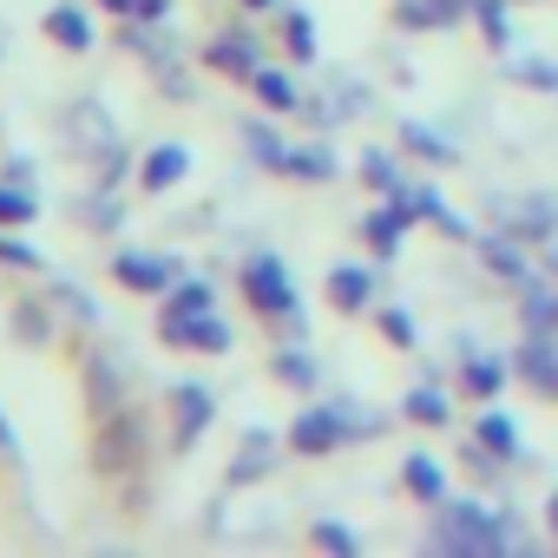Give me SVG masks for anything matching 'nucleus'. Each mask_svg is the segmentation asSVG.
I'll use <instances>...</instances> for the list:
<instances>
[{
  "label": "nucleus",
  "mask_w": 558,
  "mask_h": 558,
  "mask_svg": "<svg viewBox=\"0 0 558 558\" xmlns=\"http://www.w3.org/2000/svg\"><path fill=\"white\" fill-rule=\"evenodd\" d=\"M427 551H453V558H506L525 551L532 532L519 525L512 506H493L480 493H447L440 506H427Z\"/></svg>",
  "instance_id": "nucleus-1"
},
{
  "label": "nucleus",
  "mask_w": 558,
  "mask_h": 558,
  "mask_svg": "<svg viewBox=\"0 0 558 558\" xmlns=\"http://www.w3.org/2000/svg\"><path fill=\"white\" fill-rule=\"evenodd\" d=\"M236 290H243V303H250L263 323L290 329V336H310V310H303V290H296V269L276 256V250H250V256H243Z\"/></svg>",
  "instance_id": "nucleus-2"
},
{
  "label": "nucleus",
  "mask_w": 558,
  "mask_h": 558,
  "mask_svg": "<svg viewBox=\"0 0 558 558\" xmlns=\"http://www.w3.org/2000/svg\"><path fill=\"white\" fill-rule=\"evenodd\" d=\"M145 453H151V421H145V408H119V414H106L99 427H93V473H106V480H138L145 473Z\"/></svg>",
  "instance_id": "nucleus-3"
},
{
  "label": "nucleus",
  "mask_w": 558,
  "mask_h": 558,
  "mask_svg": "<svg viewBox=\"0 0 558 558\" xmlns=\"http://www.w3.org/2000/svg\"><path fill=\"white\" fill-rule=\"evenodd\" d=\"M453 362H460V395H466V401H480V408H486V401H499V395L519 381L512 355H506V349H480L473 336H460V342H453Z\"/></svg>",
  "instance_id": "nucleus-4"
},
{
  "label": "nucleus",
  "mask_w": 558,
  "mask_h": 558,
  "mask_svg": "<svg viewBox=\"0 0 558 558\" xmlns=\"http://www.w3.org/2000/svg\"><path fill=\"white\" fill-rule=\"evenodd\" d=\"M342 447H355L342 408L310 395V401L296 408V421H290V453H296V460H329V453H342Z\"/></svg>",
  "instance_id": "nucleus-5"
},
{
  "label": "nucleus",
  "mask_w": 558,
  "mask_h": 558,
  "mask_svg": "<svg viewBox=\"0 0 558 558\" xmlns=\"http://www.w3.org/2000/svg\"><path fill=\"white\" fill-rule=\"evenodd\" d=\"M283 453H290V434H276V427H243V440H236V453H230V466H223V493L263 486L276 466H283Z\"/></svg>",
  "instance_id": "nucleus-6"
},
{
  "label": "nucleus",
  "mask_w": 558,
  "mask_h": 558,
  "mask_svg": "<svg viewBox=\"0 0 558 558\" xmlns=\"http://www.w3.org/2000/svg\"><path fill=\"white\" fill-rule=\"evenodd\" d=\"M184 276V256H165V250H138V243H119L112 250V283L125 296H165Z\"/></svg>",
  "instance_id": "nucleus-7"
},
{
  "label": "nucleus",
  "mask_w": 558,
  "mask_h": 558,
  "mask_svg": "<svg viewBox=\"0 0 558 558\" xmlns=\"http://www.w3.org/2000/svg\"><path fill=\"white\" fill-rule=\"evenodd\" d=\"M204 66H210L217 80H230V86H250V80H256V66H263V34H256L250 21L217 27V34L204 40Z\"/></svg>",
  "instance_id": "nucleus-8"
},
{
  "label": "nucleus",
  "mask_w": 558,
  "mask_h": 558,
  "mask_svg": "<svg viewBox=\"0 0 558 558\" xmlns=\"http://www.w3.org/2000/svg\"><path fill=\"white\" fill-rule=\"evenodd\" d=\"M486 217L499 223V230H512L519 243H551L558 236V191H525V197H486Z\"/></svg>",
  "instance_id": "nucleus-9"
},
{
  "label": "nucleus",
  "mask_w": 558,
  "mask_h": 558,
  "mask_svg": "<svg viewBox=\"0 0 558 558\" xmlns=\"http://www.w3.org/2000/svg\"><path fill=\"white\" fill-rule=\"evenodd\" d=\"M165 408H171V453H191L217 421V388L210 381H178L165 395Z\"/></svg>",
  "instance_id": "nucleus-10"
},
{
  "label": "nucleus",
  "mask_w": 558,
  "mask_h": 558,
  "mask_svg": "<svg viewBox=\"0 0 558 558\" xmlns=\"http://www.w3.org/2000/svg\"><path fill=\"white\" fill-rule=\"evenodd\" d=\"M473 256H480V269L493 276V283H512V290L538 276V250H532V243H519V236H512V230H499V223H493L486 236H473Z\"/></svg>",
  "instance_id": "nucleus-11"
},
{
  "label": "nucleus",
  "mask_w": 558,
  "mask_h": 558,
  "mask_svg": "<svg viewBox=\"0 0 558 558\" xmlns=\"http://www.w3.org/2000/svg\"><path fill=\"white\" fill-rule=\"evenodd\" d=\"M80 388H86L93 421H106V414H119V408L132 401V368H125L119 355H106V349H86V362H80Z\"/></svg>",
  "instance_id": "nucleus-12"
},
{
  "label": "nucleus",
  "mask_w": 558,
  "mask_h": 558,
  "mask_svg": "<svg viewBox=\"0 0 558 558\" xmlns=\"http://www.w3.org/2000/svg\"><path fill=\"white\" fill-rule=\"evenodd\" d=\"M323 296H329V310H336V316H375V296H381L375 256H368V263H329Z\"/></svg>",
  "instance_id": "nucleus-13"
},
{
  "label": "nucleus",
  "mask_w": 558,
  "mask_h": 558,
  "mask_svg": "<svg viewBox=\"0 0 558 558\" xmlns=\"http://www.w3.org/2000/svg\"><path fill=\"white\" fill-rule=\"evenodd\" d=\"M158 342L165 349H184V355H230L236 349V329L217 310H204V316H184V323H158Z\"/></svg>",
  "instance_id": "nucleus-14"
},
{
  "label": "nucleus",
  "mask_w": 558,
  "mask_h": 558,
  "mask_svg": "<svg viewBox=\"0 0 558 558\" xmlns=\"http://www.w3.org/2000/svg\"><path fill=\"white\" fill-rule=\"evenodd\" d=\"M145 73H151V86H158L165 99H178V106H191V99H197V80H191L184 47H178V34H171V27H158V40L145 47Z\"/></svg>",
  "instance_id": "nucleus-15"
},
{
  "label": "nucleus",
  "mask_w": 558,
  "mask_h": 558,
  "mask_svg": "<svg viewBox=\"0 0 558 558\" xmlns=\"http://www.w3.org/2000/svg\"><path fill=\"white\" fill-rule=\"evenodd\" d=\"M125 132H119V119L99 106V99H73V112H66V145L93 165V158H106L112 145H119Z\"/></svg>",
  "instance_id": "nucleus-16"
},
{
  "label": "nucleus",
  "mask_w": 558,
  "mask_h": 558,
  "mask_svg": "<svg viewBox=\"0 0 558 558\" xmlns=\"http://www.w3.org/2000/svg\"><path fill=\"white\" fill-rule=\"evenodd\" d=\"M401 204L414 210V223H427V230H440L447 243H473V236H480V230H473V223H466V217H460V210L447 204V191H440V184H427V178H414Z\"/></svg>",
  "instance_id": "nucleus-17"
},
{
  "label": "nucleus",
  "mask_w": 558,
  "mask_h": 558,
  "mask_svg": "<svg viewBox=\"0 0 558 558\" xmlns=\"http://www.w3.org/2000/svg\"><path fill=\"white\" fill-rule=\"evenodd\" d=\"M408 230H414V210L401 197H375V210L362 217V243H368L375 263H395L401 243H408Z\"/></svg>",
  "instance_id": "nucleus-18"
},
{
  "label": "nucleus",
  "mask_w": 558,
  "mask_h": 558,
  "mask_svg": "<svg viewBox=\"0 0 558 558\" xmlns=\"http://www.w3.org/2000/svg\"><path fill=\"white\" fill-rule=\"evenodd\" d=\"M250 93H256V106H263V112H276V119H303V99H310V86L296 80V60H290V66L263 60V66H256V80H250Z\"/></svg>",
  "instance_id": "nucleus-19"
},
{
  "label": "nucleus",
  "mask_w": 558,
  "mask_h": 558,
  "mask_svg": "<svg viewBox=\"0 0 558 558\" xmlns=\"http://www.w3.org/2000/svg\"><path fill=\"white\" fill-rule=\"evenodd\" d=\"M184 178H191V145H184V138H158V145L138 158V191H145V197H171Z\"/></svg>",
  "instance_id": "nucleus-20"
},
{
  "label": "nucleus",
  "mask_w": 558,
  "mask_h": 558,
  "mask_svg": "<svg viewBox=\"0 0 558 558\" xmlns=\"http://www.w3.org/2000/svg\"><path fill=\"white\" fill-rule=\"evenodd\" d=\"M512 368H519V381L538 395V401H558V336H519V349H512Z\"/></svg>",
  "instance_id": "nucleus-21"
},
{
  "label": "nucleus",
  "mask_w": 558,
  "mask_h": 558,
  "mask_svg": "<svg viewBox=\"0 0 558 558\" xmlns=\"http://www.w3.org/2000/svg\"><path fill=\"white\" fill-rule=\"evenodd\" d=\"M276 178H296V184H336L342 178V158H336V145L316 132V138H290V151H283V165H276Z\"/></svg>",
  "instance_id": "nucleus-22"
},
{
  "label": "nucleus",
  "mask_w": 558,
  "mask_h": 558,
  "mask_svg": "<svg viewBox=\"0 0 558 558\" xmlns=\"http://www.w3.org/2000/svg\"><path fill=\"white\" fill-rule=\"evenodd\" d=\"M269 381H283L290 395H323V362H316V349H310L303 336L276 342V349H269Z\"/></svg>",
  "instance_id": "nucleus-23"
},
{
  "label": "nucleus",
  "mask_w": 558,
  "mask_h": 558,
  "mask_svg": "<svg viewBox=\"0 0 558 558\" xmlns=\"http://www.w3.org/2000/svg\"><path fill=\"white\" fill-rule=\"evenodd\" d=\"M40 34H47L60 53H93V47H99V27H93V14H86V0H53L47 21H40Z\"/></svg>",
  "instance_id": "nucleus-24"
},
{
  "label": "nucleus",
  "mask_w": 558,
  "mask_h": 558,
  "mask_svg": "<svg viewBox=\"0 0 558 558\" xmlns=\"http://www.w3.org/2000/svg\"><path fill=\"white\" fill-rule=\"evenodd\" d=\"M473 440H480L486 453H499L506 466H525V460H532V453H525V434H519V421H512L499 401H486V408L473 414Z\"/></svg>",
  "instance_id": "nucleus-25"
},
{
  "label": "nucleus",
  "mask_w": 558,
  "mask_h": 558,
  "mask_svg": "<svg viewBox=\"0 0 558 558\" xmlns=\"http://www.w3.org/2000/svg\"><path fill=\"white\" fill-rule=\"evenodd\" d=\"M355 171H362V184L375 191V197H408V151L401 145H368L362 158H355Z\"/></svg>",
  "instance_id": "nucleus-26"
},
{
  "label": "nucleus",
  "mask_w": 558,
  "mask_h": 558,
  "mask_svg": "<svg viewBox=\"0 0 558 558\" xmlns=\"http://www.w3.org/2000/svg\"><path fill=\"white\" fill-rule=\"evenodd\" d=\"M8 329H14L21 349H53V336H60V310H53V296H14Z\"/></svg>",
  "instance_id": "nucleus-27"
},
{
  "label": "nucleus",
  "mask_w": 558,
  "mask_h": 558,
  "mask_svg": "<svg viewBox=\"0 0 558 558\" xmlns=\"http://www.w3.org/2000/svg\"><path fill=\"white\" fill-rule=\"evenodd\" d=\"M401 493H408L414 506H440V499L453 493L447 460H440V453H401Z\"/></svg>",
  "instance_id": "nucleus-28"
},
{
  "label": "nucleus",
  "mask_w": 558,
  "mask_h": 558,
  "mask_svg": "<svg viewBox=\"0 0 558 558\" xmlns=\"http://www.w3.org/2000/svg\"><path fill=\"white\" fill-rule=\"evenodd\" d=\"M401 151L408 158H421V165H440V171H453L460 165V145H453V132H440L434 119H401Z\"/></svg>",
  "instance_id": "nucleus-29"
},
{
  "label": "nucleus",
  "mask_w": 558,
  "mask_h": 558,
  "mask_svg": "<svg viewBox=\"0 0 558 558\" xmlns=\"http://www.w3.org/2000/svg\"><path fill=\"white\" fill-rule=\"evenodd\" d=\"M519 329H532V336H558V283L538 269L532 283H519Z\"/></svg>",
  "instance_id": "nucleus-30"
},
{
  "label": "nucleus",
  "mask_w": 558,
  "mask_h": 558,
  "mask_svg": "<svg viewBox=\"0 0 558 558\" xmlns=\"http://www.w3.org/2000/svg\"><path fill=\"white\" fill-rule=\"evenodd\" d=\"M276 34H283V60H296V66H310V60L323 53L316 14H310V8H296V0H283V8H276Z\"/></svg>",
  "instance_id": "nucleus-31"
},
{
  "label": "nucleus",
  "mask_w": 558,
  "mask_h": 558,
  "mask_svg": "<svg viewBox=\"0 0 558 558\" xmlns=\"http://www.w3.org/2000/svg\"><path fill=\"white\" fill-rule=\"evenodd\" d=\"M204 310H217V283L210 276H191V269L158 296V323H184V316H204Z\"/></svg>",
  "instance_id": "nucleus-32"
},
{
  "label": "nucleus",
  "mask_w": 558,
  "mask_h": 558,
  "mask_svg": "<svg viewBox=\"0 0 558 558\" xmlns=\"http://www.w3.org/2000/svg\"><path fill=\"white\" fill-rule=\"evenodd\" d=\"M401 421H414V427H453V401H447V381L421 375V381L401 395Z\"/></svg>",
  "instance_id": "nucleus-33"
},
{
  "label": "nucleus",
  "mask_w": 558,
  "mask_h": 558,
  "mask_svg": "<svg viewBox=\"0 0 558 558\" xmlns=\"http://www.w3.org/2000/svg\"><path fill=\"white\" fill-rule=\"evenodd\" d=\"M73 223H86V230H99V236L125 230V191H112V184H93V191L73 204Z\"/></svg>",
  "instance_id": "nucleus-34"
},
{
  "label": "nucleus",
  "mask_w": 558,
  "mask_h": 558,
  "mask_svg": "<svg viewBox=\"0 0 558 558\" xmlns=\"http://www.w3.org/2000/svg\"><path fill=\"white\" fill-rule=\"evenodd\" d=\"M506 80L519 93H558V60L551 53H506Z\"/></svg>",
  "instance_id": "nucleus-35"
},
{
  "label": "nucleus",
  "mask_w": 558,
  "mask_h": 558,
  "mask_svg": "<svg viewBox=\"0 0 558 558\" xmlns=\"http://www.w3.org/2000/svg\"><path fill=\"white\" fill-rule=\"evenodd\" d=\"M473 27L486 53H512V0H473Z\"/></svg>",
  "instance_id": "nucleus-36"
},
{
  "label": "nucleus",
  "mask_w": 558,
  "mask_h": 558,
  "mask_svg": "<svg viewBox=\"0 0 558 558\" xmlns=\"http://www.w3.org/2000/svg\"><path fill=\"white\" fill-rule=\"evenodd\" d=\"M310 545H316V551H329V558H362V532H355L349 519H336V512L310 519Z\"/></svg>",
  "instance_id": "nucleus-37"
},
{
  "label": "nucleus",
  "mask_w": 558,
  "mask_h": 558,
  "mask_svg": "<svg viewBox=\"0 0 558 558\" xmlns=\"http://www.w3.org/2000/svg\"><path fill=\"white\" fill-rule=\"evenodd\" d=\"M53 296V310L73 323V329H99V303H93V290L86 283H73V276H60V283L47 290Z\"/></svg>",
  "instance_id": "nucleus-38"
},
{
  "label": "nucleus",
  "mask_w": 558,
  "mask_h": 558,
  "mask_svg": "<svg viewBox=\"0 0 558 558\" xmlns=\"http://www.w3.org/2000/svg\"><path fill=\"white\" fill-rule=\"evenodd\" d=\"M40 217V191L21 178H0V230H27Z\"/></svg>",
  "instance_id": "nucleus-39"
},
{
  "label": "nucleus",
  "mask_w": 558,
  "mask_h": 558,
  "mask_svg": "<svg viewBox=\"0 0 558 558\" xmlns=\"http://www.w3.org/2000/svg\"><path fill=\"white\" fill-rule=\"evenodd\" d=\"M375 329H381V342L401 349V355L421 349V329H414V310H408V303H375Z\"/></svg>",
  "instance_id": "nucleus-40"
},
{
  "label": "nucleus",
  "mask_w": 558,
  "mask_h": 558,
  "mask_svg": "<svg viewBox=\"0 0 558 558\" xmlns=\"http://www.w3.org/2000/svg\"><path fill=\"white\" fill-rule=\"evenodd\" d=\"M329 106H336V119H362V112H375V93H368V80L336 73L329 80Z\"/></svg>",
  "instance_id": "nucleus-41"
},
{
  "label": "nucleus",
  "mask_w": 558,
  "mask_h": 558,
  "mask_svg": "<svg viewBox=\"0 0 558 558\" xmlns=\"http://www.w3.org/2000/svg\"><path fill=\"white\" fill-rule=\"evenodd\" d=\"M329 401L342 408L349 440H375V434H388V421H395V414H381V408H368V401H355V395H329Z\"/></svg>",
  "instance_id": "nucleus-42"
},
{
  "label": "nucleus",
  "mask_w": 558,
  "mask_h": 558,
  "mask_svg": "<svg viewBox=\"0 0 558 558\" xmlns=\"http://www.w3.org/2000/svg\"><path fill=\"white\" fill-rule=\"evenodd\" d=\"M0 263H8V269H21V276H34V269H47V256H40V243H27V230H0Z\"/></svg>",
  "instance_id": "nucleus-43"
},
{
  "label": "nucleus",
  "mask_w": 558,
  "mask_h": 558,
  "mask_svg": "<svg viewBox=\"0 0 558 558\" xmlns=\"http://www.w3.org/2000/svg\"><path fill=\"white\" fill-rule=\"evenodd\" d=\"M395 27H401V34H440L447 21H440L434 0H395Z\"/></svg>",
  "instance_id": "nucleus-44"
},
{
  "label": "nucleus",
  "mask_w": 558,
  "mask_h": 558,
  "mask_svg": "<svg viewBox=\"0 0 558 558\" xmlns=\"http://www.w3.org/2000/svg\"><path fill=\"white\" fill-rule=\"evenodd\" d=\"M132 171H138V158H132V145H125V138H119L106 158H93V184H112V191H119Z\"/></svg>",
  "instance_id": "nucleus-45"
},
{
  "label": "nucleus",
  "mask_w": 558,
  "mask_h": 558,
  "mask_svg": "<svg viewBox=\"0 0 558 558\" xmlns=\"http://www.w3.org/2000/svg\"><path fill=\"white\" fill-rule=\"evenodd\" d=\"M0 466H27V447H21V427L8 421V408H0Z\"/></svg>",
  "instance_id": "nucleus-46"
},
{
  "label": "nucleus",
  "mask_w": 558,
  "mask_h": 558,
  "mask_svg": "<svg viewBox=\"0 0 558 558\" xmlns=\"http://www.w3.org/2000/svg\"><path fill=\"white\" fill-rule=\"evenodd\" d=\"M132 14H138V21H151V27H171V0H138Z\"/></svg>",
  "instance_id": "nucleus-47"
},
{
  "label": "nucleus",
  "mask_w": 558,
  "mask_h": 558,
  "mask_svg": "<svg viewBox=\"0 0 558 558\" xmlns=\"http://www.w3.org/2000/svg\"><path fill=\"white\" fill-rule=\"evenodd\" d=\"M434 8H440V21H447V27H460V21H473V0H434Z\"/></svg>",
  "instance_id": "nucleus-48"
},
{
  "label": "nucleus",
  "mask_w": 558,
  "mask_h": 558,
  "mask_svg": "<svg viewBox=\"0 0 558 558\" xmlns=\"http://www.w3.org/2000/svg\"><path fill=\"white\" fill-rule=\"evenodd\" d=\"M538 269H545L551 283H558V236H551V243H538Z\"/></svg>",
  "instance_id": "nucleus-49"
},
{
  "label": "nucleus",
  "mask_w": 558,
  "mask_h": 558,
  "mask_svg": "<svg viewBox=\"0 0 558 558\" xmlns=\"http://www.w3.org/2000/svg\"><path fill=\"white\" fill-rule=\"evenodd\" d=\"M0 178H21V184H34V158H8V171Z\"/></svg>",
  "instance_id": "nucleus-50"
},
{
  "label": "nucleus",
  "mask_w": 558,
  "mask_h": 558,
  "mask_svg": "<svg viewBox=\"0 0 558 558\" xmlns=\"http://www.w3.org/2000/svg\"><path fill=\"white\" fill-rule=\"evenodd\" d=\"M93 8H99V14H112V21H125V14L138 8V0H93Z\"/></svg>",
  "instance_id": "nucleus-51"
},
{
  "label": "nucleus",
  "mask_w": 558,
  "mask_h": 558,
  "mask_svg": "<svg viewBox=\"0 0 558 558\" xmlns=\"http://www.w3.org/2000/svg\"><path fill=\"white\" fill-rule=\"evenodd\" d=\"M545 538H558V486L545 493Z\"/></svg>",
  "instance_id": "nucleus-52"
},
{
  "label": "nucleus",
  "mask_w": 558,
  "mask_h": 558,
  "mask_svg": "<svg viewBox=\"0 0 558 558\" xmlns=\"http://www.w3.org/2000/svg\"><path fill=\"white\" fill-rule=\"evenodd\" d=\"M236 8H243V14H276L283 0H236Z\"/></svg>",
  "instance_id": "nucleus-53"
},
{
  "label": "nucleus",
  "mask_w": 558,
  "mask_h": 558,
  "mask_svg": "<svg viewBox=\"0 0 558 558\" xmlns=\"http://www.w3.org/2000/svg\"><path fill=\"white\" fill-rule=\"evenodd\" d=\"M0 53H8V34H0Z\"/></svg>",
  "instance_id": "nucleus-54"
},
{
  "label": "nucleus",
  "mask_w": 558,
  "mask_h": 558,
  "mask_svg": "<svg viewBox=\"0 0 558 558\" xmlns=\"http://www.w3.org/2000/svg\"><path fill=\"white\" fill-rule=\"evenodd\" d=\"M551 551H558V538H551Z\"/></svg>",
  "instance_id": "nucleus-55"
},
{
  "label": "nucleus",
  "mask_w": 558,
  "mask_h": 558,
  "mask_svg": "<svg viewBox=\"0 0 558 558\" xmlns=\"http://www.w3.org/2000/svg\"><path fill=\"white\" fill-rule=\"evenodd\" d=\"M512 8H519V0H512Z\"/></svg>",
  "instance_id": "nucleus-56"
}]
</instances>
